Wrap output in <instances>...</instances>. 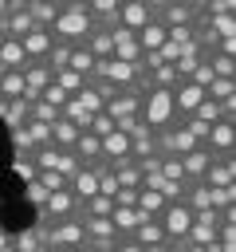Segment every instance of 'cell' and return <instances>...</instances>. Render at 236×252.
Returning <instances> with one entry per match:
<instances>
[{"instance_id":"6da1fadb","label":"cell","mask_w":236,"mask_h":252,"mask_svg":"<svg viewBox=\"0 0 236 252\" xmlns=\"http://www.w3.org/2000/svg\"><path fill=\"white\" fill-rule=\"evenodd\" d=\"M51 35H55V43H83L90 32H94V20L87 16V4L83 0H75V4H63V12H59V20L47 28Z\"/></svg>"},{"instance_id":"7a4b0ae2","label":"cell","mask_w":236,"mask_h":252,"mask_svg":"<svg viewBox=\"0 0 236 252\" xmlns=\"http://www.w3.org/2000/svg\"><path fill=\"white\" fill-rule=\"evenodd\" d=\"M39 240H43V252H71V248L87 244V232H83L79 217H67V220L39 224Z\"/></svg>"},{"instance_id":"3957f363","label":"cell","mask_w":236,"mask_h":252,"mask_svg":"<svg viewBox=\"0 0 236 252\" xmlns=\"http://www.w3.org/2000/svg\"><path fill=\"white\" fill-rule=\"evenodd\" d=\"M157 224H161V232H165V244H185V232H189V224H193V209H189L185 201H173V205L161 209Z\"/></svg>"},{"instance_id":"277c9868","label":"cell","mask_w":236,"mask_h":252,"mask_svg":"<svg viewBox=\"0 0 236 252\" xmlns=\"http://www.w3.org/2000/svg\"><path fill=\"white\" fill-rule=\"evenodd\" d=\"M75 213H79V201H75V193H71V189H59V193H51V197L39 205V224L67 220V217H75Z\"/></svg>"},{"instance_id":"5b68a950","label":"cell","mask_w":236,"mask_h":252,"mask_svg":"<svg viewBox=\"0 0 236 252\" xmlns=\"http://www.w3.org/2000/svg\"><path fill=\"white\" fill-rule=\"evenodd\" d=\"M169 98H173V118H177V122H185V118H189V114L201 106L205 91H201V87H193V83L185 79V83H177V87L169 91Z\"/></svg>"},{"instance_id":"8992f818","label":"cell","mask_w":236,"mask_h":252,"mask_svg":"<svg viewBox=\"0 0 236 252\" xmlns=\"http://www.w3.org/2000/svg\"><path fill=\"white\" fill-rule=\"evenodd\" d=\"M51 79H55V71L47 63H28V71H24V98L39 102V94L51 87Z\"/></svg>"},{"instance_id":"52a82bcc","label":"cell","mask_w":236,"mask_h":252,"mask_svg":"<svg viewBox=\"0 0 236 252\" xmlns=\"http://www.w3.org/2000/svg\"><path fill=\"white\" fill-rule=\"evenodd\" d=\"M102 114H110L114 122H118V118H130V114H142V94H138L134 87L114 91V94H110V102L102 106Z\"/></svg>"},{"instance_id":"ba28073f","label":"cell","mask_w":236,"mask_h":252,"mask_svg":"<svg viewBox=\"0 0 236 252\" xmlns=\"http://www.w3.org/2000/svg\"><path fill=\"white\" fill-rule=\"evenodd\" d=\"M149 20H153V4H138V0L118 4V28H126V32H134V35H138Z\"/></svg>"},{"instance_id":"9c48e42d","label":"cell","mask_w":236,"mask_h":252,"mask_svg":"<svg viewBox=\"0 0 236 252\" xmlns=\"http://www.w3.org/2000/svg\"><path fill=\"white\" fill-rule=\"evenodd\" d=\"M232 146H236V126L232 122H216L205 138V150L212 158H232Z\"/></svg>"},{"instance_id":"30bf717a","label":"cell","mask_w":236,"mask_h":252,"mask_svg":"<svg viewBox=\"0 0 236 252\" xmlns=\"http://www.w3.org/2000/svg\"><path fill=\"white\" fill-rule=\"evenodd\" d=\"M201 185H208V189H232V185H236V161H232V158H216V161L205 169Z\"/></svg>"},{"instance_id":"8fae6325","label":"cell","mask_w":236,"mask_h":252,"mask_svg":"<svg viewBox=\"0 0 236 252\" xmlns=\"http://www.w3.org/2000/svg\"><path fill=\"white\" fill-rule=\"evenodd\" d=\"M20 43H24L28 63H43V59H47V51L55 47V35H51L47 28H35V32H31V35H24Z\"/></svg>"},{"instance_id":"7c38bea8","label":"cell","mask_w":236,"mask_h":252,"mask_svg":"<svg viewBox=\"0 0 236 252\" xmlns=\"http://www.w3.org/2000/svg\"><path fill=\"white\" fill-rule=\"evenodd\" d=\"M212 161H216V158H212V154H208L205 146H197V150H189V154L181 158V169H185V181H189V185H193V181H201V177H205V169H208Z\"/></svg>"},{"instance_id":"4fadbf2b","label":"cell","mask_w":236,"mask_h":252,"mask_svg":"<svg viewBox=\"0 0 236 252\" xmlns=\"http://www.w3.org/2000/svg\"><path fill=\"white\" fill-rule=\"evenodd\" d=\"M71 154H75V158H79L83 165H94V161H102V142H98L94 134H87V130H83V134L75 138Z\"/></svg>"},{"instance_id":"5bb4252c","label":"cell","mask_w":236,"mask_h":252,"mask_svg":"<svg viewBox=\"0 0 236 252\" xmlns=\"http://www.w3.org/2000/svg\"><path fill=\"white\" fill-rule=\"evenodd\" d=\"M0 71H28L24 43H16V39H0Z\"/></svg>"},{"instance_id":"9a60e30c","label":"cell","mask_w":236,"mask_h":252,"mask_svg":"<svg viewBox=\"0 0 236 252\" xmlns=\"http://www.w3.org/2000/svg\"><path fill=\"white\" fill-rule=\"evenodd\" d=\"M59 12H63V4H47V0H28V16H31V24H35V28H51V24L59 20Z\"/></svg>"},{"instance_id":"2e32d148","label":"cell","mask_w":236,"mask_h":252,"mask_svg":"<svg viewBox=\"0 0 236 252\" xmlns=\"http://www.w3.org/2000/svg\"><path fill=\"white\" fill-rule=\"evenodd\" d=\"M146 220V213H138V209H114L110 213V224H114V232L118 236H134V228Z\"/></svg>"},{"instance_id":"e0dca14e","label":"cell","mask_w":236,"mask_h":252,"mask_svg":"<svg viewBox=\"0 0 236 252\" xmlns=\"http://www.w3.org/2000/svg\"><path fill=\"white\" fill-rule=\"evenodd\" d=\"M134 244H142V248H149V244H165V232H161V224H157V217H146L138 228H134V236H130Z\"/></svg>"},{"instance_id":"ac0fdd59","label":"cell","mask_w":236,"mask_h":252,"mask_svg":"<svg viewBox=\"0 0 236 252\" xmlns=\"http://www.w3.org/2000/svg\"><path fill=\"white\" fill-rule=\"evenodd\" d=\"M134 39H138L142 55H146V51H161V43H165V28H161L157 20H149V24H146V28H142Z\"/></svg>"},{"instance_id":"d6986e66","label":"cell","mask_w":236,"mask_h":252,"mask_svg":"<svg viewBox=\"0 0 236 252\" xmlns=\"http://www.w3.org/2000/svg\"><path fill=\"white\" fill-rule=\"evenodd\" d=\"M94 63H98V59H94L83 43H75V47H71V59H67V71H75V75L90 79V75H94Z\"/></svg>"},{"instance_id":"ffe728a7","label":"cell","mask_w":236,"mask_h":252,"mask_svg":"<svg viewBox=\"0 0 236 252\" xmlns=\"http://www.w3.org/2000/svg\"><path fill=\"white\" fill-rule=\"evenodd\" d=\"M79 134H83V130H79L75 122H67V118H55V122H51V146H59V150H71Z\"/></svg>"},{"instance_id":"44dd1931","label":"cell","mask_w":236,"mask_h":252,"mask_svg":"<svg viewBox=\"0 0 236 252\" xmlns=\"http://www.w3.org/2000/svg\"><path fill=\"white\" fill-rule=\"evenodd\" d=\"M83 47L94 55V59H110L114 55V43H110V32H102V28H94L87 39H83Z\"/></svg>"},{"instance_id":"7402d4cb","label":"cell","mask_w":236,"mask_h":252,"mask_svg":"<svg viewBox=\"0 0 236 252\" xmlns=\"http://www.w3.org/2000/svg\"><path fill=\"white\" fill-rule=\"evenodd\" d=\"M110 213H114V201L102 197V193H94V197L79 201V213H75V217H110Z\"/></svg>"},{"instance_id":"603a6c76","label":"cell","mask_w":236,"mask_h":252,"mask_svg":"<svg viewBox=\"0 0 236 252\" xmlns=\"http://www.w3.org/2000/svg\"><path fill=\"white\" fill-rule=\"evenodd\" d=\"M59 118H67V122H75L79 130H87V126H90V110H87V106H83L79 98H67V102L59 106Z\"/></svg>"},{"instance_id":"cb8c5ba5","label":"cell","mask_w":236,"mask_h":252,"mask_svg":"<svg viewBox=\"0 0 236 252\" xmlns=\"http://www.w3.org/2000/svg\"><path fill=\"white\" fill-rule=\"evenodd\" d=\"M0 98H4V102L24 98V71H4V75H0Z\"/></svg>"},{"instance_id":"d4e9b609","label":"cell","mask_w":236,"mask_h":252,"mask_svg":"<svg viewBox=\"0 0 236 252\" xmlns=\"http://www.w3.org/2000/svg\"><path fill=\"white\" fill-rule=\"evenodd\" d=\"M51 83H55L63 94H71V98H75V94H79L90 79H83V75H75V71H67V67H63V71H55V79H51Z\"/></svg>"},{"instance_id":"484cf974","label":"cell","mask_w":236,"mask_h":252,"mask_svg":"<svg viewBox=\"0 0 236 252\" xmlns=\"http://www.w3.org/2000/svg\"><path fill=\"white\" fill-rule=\"evenodd\" d=\"M12 248L16 252H43V240H39V224L35 228H20L12 236Z\"/></svg>"},{"instance_id":"4316f807","label":"cell","mask_w":236,"mask_h":252,"mask_svg":"<svg viewBox=\"0 0 236 252\" xmlns=\"http://www.w3.org/2000/svg\"><path fill=\"white\" fill-rule=\"evenodd\" d=\"M189 118H197V122H205V126H216V122L224 118V110H220V102H212V98L205 94V98H201V106H197Z\"/></svg>"},{"instance_id":"83f0119b","label":"cell","mask_w":236,"mask_h":252,"mask_svg":"<svg viewBox=\"0 0 236 252\" xmlns=\"http://www.w3.org/2000/svg\"><path fill=\"white\" fill-rule=\"evenodd\" d=\"M28 114H31V102H28V98H12V102H8V110H4L8 130H12V126H24V122H28Z\"/></svg>"},{"instance_id":"f1b7e54d","label":"cell","mask_w":236,"mask_h":252,"mask_svg":"<svg viewBox=\"0 0 236 252\" xmlns=\"http://www.w3.org/2000/svg\"><path fill=\"white\" fill-rule=\"evenodd\" d=\"M205 94H208L212 102H228V98H236V79H212Z\"/></svg>"},{"instance_id":"f546056e","label":"cell","mask_w":236,"mask_h":252,"mask_svg":"<svg viewBox=\"0 0 236 252\" xmlns=\"http://www.w3.org/2000/svg\"><path fill=\"white\" fill-rule=\"evenodd\" d=\"M114 173V181H118V189H142V169L130 161V165H122V169H110Z\"/></svg>"},{"instance_id":"4dcf8cb0","label":"cell","mask_w":236,"mask_h":252,"mask_svg":"<svg viewBox=\"0 0 236 252\" xmlns=\"http://www.w3.org/2000/svg\"><path fill=\"white\" fill-rule=\"evenodd\" d=\"M87 134H94V138L102 142L106 134H114V118H110V114H102V110H98V114H90V126H87Z\"/></svg>"},{"instance_id":"1f68e13d","label":"cell","mask_w":236,"mask_h":252,"mask_svg":"<svg viewBox=\"0 0 236 252\" xmlns=\"http://www.w3.org/2000/svg\"><path fill=\"white\" fill-rule=\"evenodd\" d=\"M67 59H71V43H55V47L47 51V59H43V63H47L51 71H63V67H67Z\"/></svg>"},{"instance_id":"d6a6232c","label":"cell","mask_w":236,"mask_h":252,"mask_svg":"<svg viewBox=\"0 0 236 252\" xmlns=\"http://www.w3.org/2000/svg\"><path fill=\"white\" fill-rule=\"evenodd\" d=\"M75 98H79V102H83V106H87V110H90V114H98V110H102V106H106V102H102V94H98V91H94V83H87V87H83V91H79V94H75Z\"/></svg>"},{"instance_id":"836d02e7","label":"cell","mask_w":236,"mask_h":252,"mask_svg":"<svg viewBox=\"0 0 236 252\" xmlns=\"http://www.w3.org/2000/svg\"><path fill=\"white\" fill-rule=\"evenodd\" d=\"M12 169H16V177H24V185L35 181V173H39V169L31 165V154H16V158H12Z\"/></svg>"},{"instance_id":"e575fe53","label":"cell","mask_w":236,"mask_h":252,"mask_svg":"<svg viewBox=\"0 0 236 252\" xmlns=\"http://www.w3.org/2000/svg\"><path fill=\"white\" fill-rule=\"evenodd\" d=\"M8 138H12L16 154H31V150H35V146H31V138H28V126H12V130H8Z\"/></svg>"},{"instance_id":"d590c367","label":"cell","mask_w":236,"mask_h":252,"mask_svg":"<svg viewBox=\"0 0 236 252\" xmlns=\"http://www.w3.org/2000/svg\"><path fill=\"white\" fill-rule=\"evenodd\" d=\"M35 181H39L47 193H59V189H67V177H59V173H51V169H39V173H35Z\"/></svg>"},{"instance_id":"8d00e7d4","label":"cell","mask_w":236,"mask_h":252,"mask_svg":"<svg viewBox=\"0 0 236 252\" xmlns=\"http://www.w3.org/2000/svg\"><path fill=\"white\" fill-rule=\"evenodd\" d=\"M24 197H28V201H31L35 209H39V205H43V201H47L51 193H47V189H43L39 181H28V185H24Z\"/></svg>"},{"instance_id":"74e56055","label":"cell","mask_w":236,"mask_h":252,"mask_svg":"<svg viewBox=\"0 0 236 252\" xmlns=\"http://www.w3.org/2000/svg\"><path fill=\"white\" fill-rule=\"evenodd\" d=\"M67 98H71V94H63V91H59V87H55V83H51V87H47V91H43V94H39V102H47V106H55V110H59V106H63V102H67Z\"/></svg>"},{"instance_id":"f35d334b","label":"cell","mask_w":236,"mask_h":252,"mask_svg":"<svg viewBox=\"0 0 236 252\" xmlns=\"http://www.w3.org/2000/svg\"><path fill=\"white\" fill-rule=\"evenodd\" d=\"M142 252H169V244H149V248H142Z\"/></svg>"},{"instance_id":"ab89813d","label":"cell","mask_w":236,"mask_h":252,"mask_svg":"<svg viewBox=\"0 0 236 252\" xmlns=\"http://www.w3.org/2000/svg\"><path fill=\"white\" fill-rule=\"evenodd\" d=\"M8 244H12V236H8L4 228H0V248H8Z\"/></svg>"},{"instance_id":"60d3db41","label":"cell","mask_w":236,"mask_h":252,"mask_svg":"<svg viewBox=\"0 0 236 252\" xmlns=\"http://www.w3.org/2000/svg\"><path fill=\"white\" fill-rule=\"evenodd\" d=\"M4 110H8V102H4V98H0V118H4Z\"/></svg>"},{"instance_id":"b9f144b4","label":"cell","mask_w":236,"mask_h":252,"mask_svg":"<svg viewBox=\"0 0 236 252\" xmlns=\"http://www.w3.org/2000/svg\"><path fill=\"white\" fill-rule=\"evenodd\" d=\"M71 252H90V248H87V244H79V248H71Z\"/></svg>"},{"instance_id":"7bdbcfd3","label":"cell","mask_w":236,"mask_h":252,"mask_svg":"<svg viewBox=\"0 0 236 252\" xmlns=\"http://www.w3.org/2000/svg\"><path fill=\"white\" fill-rule=\"evenodd\" d=\"M0 75H4V71H0Z\"/></svg>"}]
</instances>
